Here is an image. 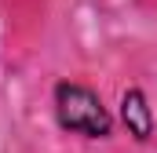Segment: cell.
Masks as SVG:
<instances>
[{
    "instance_id": "7a4b0ae2",
    "label": "cell",
    "mask_w": 157,
    "mask_h": 153,
    "mask_svg": "<svg viewBox=\"0 0 157 153\" xmlns=\"http://www.w3.org/2000/svg\"><path fill=\"white\" fill-rule=\"evenodd\" d=\"M117 120H121V128H124L135 142H150V139H154L157 117H154V106H150V95H146L139 84H132V88L121 91Z\"/></svg>"
},
{
    "instance_id": "6da1fadb",
    "label": "cell",
    "mask_w": 157,
    "mask_h": 153,
    "mask_svg": "<svg viewBox=\"0 0 157 153\" xmlns=\"http://www.w3.org/2000/svg\"><path fill=\"white\" fill-rule=\"evenodd\" d=\"M51 110H55V124L66 135H80V139H91V142L110 139L113 128H117V117L110 113L102 95L91 84H80V80H55Z\"/></svg>"
}]
</instances>
